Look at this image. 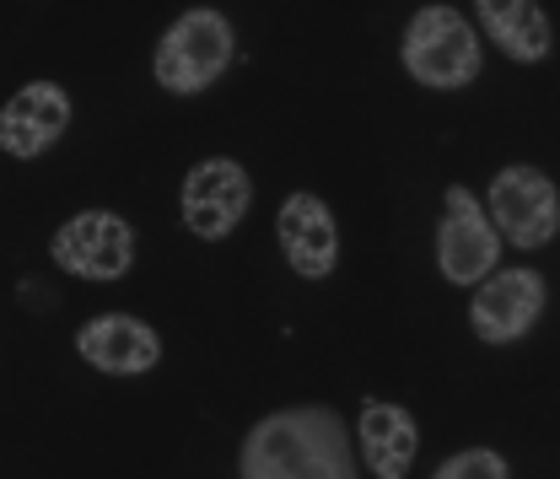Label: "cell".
Here are the masks:
<instances>
[{"mask_svg": "<svg viewBox=\"0 0 560 479\" xmlns=\"http://www.w3.org/2000/svg\"><path fill=\"white\" fill-rule=\"evenodd\" d=\"M254 206V178L243 173V162L232 156H206L184 173V189H178V210H184V226L206 243H221L226 232H237L248 221Z\"/></svg>", "mask_w": 560, "mask_h": 479, "instance_id": "6", "label": "cell"}, {"mask_svg": "<svg viewBox=\"0 0 560 479\" xmlns=\"http://www.w3.org/2000/svg\"><path fill=\"white\" fill-rule=\"evenodd\" d=\"M545 274L528 270V265H517V270H495L469 296V329H475V340L486 344H512L523 340L534 324H539V313H545Z\"/></svg>", "mask_w": 560, "mask_h": 479, "instance_id": "8", "label": "cell"}, {"mask_svg": "<svg viewBox=\"0 0 560 479\" xmlns=\"http://www.w3.org/2000/svg\"><path fill=\"white\" fill-rule=\"evenodd\" d=\"M431 479H506V458L490 447H469V453H453Z\"/></svg>", "mask_w": 560, "mask_h": 479, "instance_id": "14", "label": "cell"}, {"mask_svg": "<svg viewBox=\"0 0 560 479\" xmlns=\"http://www.w3.org/2000/svg\"><path fill=\"white\" fill-rule=\"evenodd\" d=\"M75 355L108 377H140L162 361V340L151 324H140L130 313H103L75 329Z\"/></svg>", "mask_w": 560, "mask_h": 479, "instance_id": "11", "label": "cell"}, {"mask_svg": "<svg viewBox=\"0 0 560 479\" xmlns=\"http://www.w3.org/2000/svg\"><path fill=\"white\" fill-rule=\"evenodd\" d=\"M243 479H355V453L340 410L291 405L265 414L237 453Z\"/></svg>", "mask_w": 560, "mask_h": 479, "instance_id": "1", "label": "cell"}, {"mask_svg": "<svg viewBox=\"0 0 560 479\" xmlns=\"http://www.w3.org/2000/svg\"><path fill=\"white\" fill-rule=\"evenodd\" d=\"M49 254L75 280H119L136 265V232L114 210H81L55 232Z\"/></svg>", "mask_w": 560, "mask_h": 479, "instance_id": "7", "label": "cell"}, {"mask_svg": "<svg viewBox=\"0 0 560 479\" xmlns=\"http://www.w3.org/2000/svg\"><path fill=\"white\" fill-rule=\"evenodd\" d=\"M486 210L495 221V232L512 243V248H545L550 237L560 232V195L556 184L539 173V167H501L490 178V195H486Z\"/></svg>", "mask_w": 560, "mask_h": 479, "instance_id": "5", "label": "cell"}, {"mask_svg": "<svg viewBox=\"0 0 560 479\" xmlns=\"http://www.w3.org/2000/svg\"><path fill=\"white\" fill-rule=\"evenodd\" d=\"M70 130V97L55 81H27L5 108H0V151L16 162L44 156Z\"/></svg>", "mask_w": 560, "mask_h": 479, "instance_id": "10", "label": "cell"}, {"mask_svg": "<svg viewBox=\"0 0 560 479\" xmlns=\"http://www.w3.org/2000/svg\"><path fill=\"white\" fill-rule=\"evenodd\" d=\"M475 16L486 22V33L495 38V49L517 66H539L556 44L550 33V11L534 5V0H480Z\"/></svg>", "mask_w": 560, "mask_h": 479, "instance_id": "13", "label": "cell"}, {"mask_svg": "<svg viewBox=\"0 0 560 479\" xmlns=\"http://www.w3.org/2000/svg\"><path fill=\"white\" fill-rule=\"evenodd\" d=\"M232 49H237L232 44V22L221 11H210V5H195L162 33V44L151 55V75H156L162 92L195 97V92L221 81V70L232 66Z\"/></svg>", "mask_w": 560, "mask_h": 479, "instance_id": "3", "label": "cell"}, {"mask_svg": "<svg viewBox=\"0 0 560 479\" xmlns=\"http://www.w3.org/2000/svg\"><path fill=\"white\" fill-rule=\"evenodd\" d=\"M361 453H366V469L377 479H405L420 453L416 414L399 410V405H383V399H366V410H361Z\"/></svg>", "mask_w": 560, "mask_h": 479, "instance_id": "12", "label": "cell"}, {"mask_svg": "<svg viewBox=\"0 0 560 479\" xmlns=\"http://www.w3.org/2000/svg\"><path fill=\"white\" fill-rule=\"evenodd\" d=\"M399 66L416 75L420 86H436V92H458L469 81H480V33L469 27V16L458 5H420L405 27V44H399Z\"/></svg>", "mask_w": 560, "mask_h": 479, "instance_id": "2", "label": "cell"}, {"mask_svg": "<svg viewBox=\"0 0 560 479\" xmlns=\"http://www.w3.org/2000/svg\"><path fill=\"white\" fill-rule=\"evenodd\" d=\"M495 259H501V232H495L490 210L464 184H453L442 195V226H436V270H442V280L480 291L495 274Z\"/></svg>", "mask_w": 560, "mask_h": 479, "instance_id": "4", "label": "cell"}, {"mask_svg": "<svg viewBox=\"0 0 560 479\" xmlns=\"http://www.w3.org/2000/svg\"><path fill=\"white\" fill-rule=\"evenodd\" d=\"M276 237L285 265L302 280H324L340 265V226H335V210L318 195H285L276 210Z\"/></svg>", "mask_w": 560, "mask_h": 479, "instance_id": "9", "label": "cell"}]
</instances>
